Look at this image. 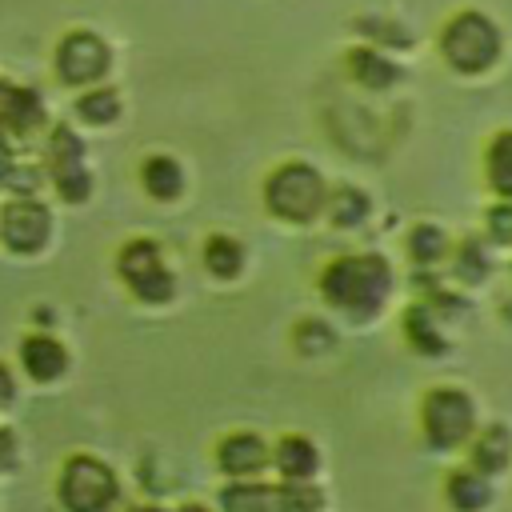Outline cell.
<instances>
[{
  "label": "cell",
  "instance_id": "obj_29",
  "mask_svg": "<svg viewBox=\"0 0 512 512\" xmlns=\"http://www.w3.org/2000/svg\"><path fill=\"white\" fill-rule=\"evenodd\" d=\"M12 400V376H8V368H0V404H8Z\"/></svg>",
  "mask_w": 512,
  "mask_h": 512
},
{
  "label": "cell",
  "instance_id": "obj_23",
  "mask_svg": "<svg viewBox=\"0 0 512 512\" xmlns=\"http://www.w3.org/2000/svg\"><path fill=\"white\" fill-rule=\"evenodd\" d=\"M0 120L12 132H32L40 124V100H36V92H28V88H4Z\"/></svg>",
  "mask_w": 512,
  "mask_h": 512
},
{
  "label": "cell",
  "instance_id": "obj_9",
  "mask_svg": "<svg viewBox=\"0 0 512 512\" xmlns=\"http://www.w3.org/2000/svg\"><path fill=\"white\" fill-rule=\"evenodd\" d=\"M48 232H52V216L36 200H12L0 216V236L12 252H40L48 244Z\"/></svg>",
  "mask_w": 512,
  "mask_h": 512
},
{
  "label": "cell",
  "instance_id": "obj_18",
  "mask_svg": "<svg viewBox=\"0 0 512 512\" xmlns=\"http://www.w3.org/2000/svg\"><path fill=\"white\" fill-rule=\"evenodd\" d=\"M324 216L336 224V228H364L368 216H372V196L356 184H340V188H328V204H324Z\"/></svg>",
  "mask_w": 512,
  "mask_h": 512
},
{
  "label": "cell",
  "instance_id": "obj_17",
  "mask_svg": "<svg viewBox=\"0 0 512 512\" xmlns=\"http://www.w3.org/2000/svg\"><path fill=\"white\" fill-rule=\"evenodd\" d=\"M20 360H24V372H28L32 380H40V384L56 380V376L68 368V352H64V344H56L52 336H28V340L20 344Z\"/></svg>",
  "mask_w": 512,
  "mask_h": 512
},
{
  "label": "cell",
  "instance_id": "obj_30",
  "mask_svg": "<svg viewBox=\"0 0 512 512\" xmlns=\"http://www.w3.org/2000/svg\"><path fill=\"white\" fill-rule=\"evenodd\" d=\"M8 168H12V160H8V144L0 140V180L8 176Z\"/></svg>",
  "mask_w": 512,
  "mask_h": 512
},
{
  "label": "cell",
  "instance_id": "obj_28",
  "mask_svg": "<svg viewBox=\"0 0 512 512\" xmlns=\"http://www.w3.org/2000/svg\"><path fill=\"white\" fill-rule=\"evenodd\" d=\"M488 236L504 248H512V200H500L488 208Z\"/></svg>",
  "mask_w": 512,
  "mask_h": 512
},
{
  "label": "cell",
  "instance_id": "obj_8",
  "mask_svg": "<svg viewBox=\"0 0 512 512\" xmlns=\"http://www.w3.org/2000/svg\"><path fill=\"white\" fill-rule=\"evenodd\" d=\"M48 160H52V180L64 200L80 204L92 192V176L84 168V140L72 128H56L48 140Z\"/></svg>",
  "mask_w": 512,
  "mask_h": 512
},
{
  "label": "cell",
  "instance_id": "obj_14",
  "mask_svg": "<svg viewBox=\"0 0 512 512\" xmlns=\"http://www.w3.org/2000/svg\"><path fill=\"white\" fill-rule=\"evenodd\" d=\"M444 496L456 512H484L492 504V476L476 472L472 464L456 468V472L444 476Z\"/></svg>",
  "mask_w": 512,
  "mask_h": 512
},
{
  "label": "cell",
  "instance_id": "obj_27",
  "mask_svg": "<svg viewBox=\"0 0 512 512\" xmlns=\"http://www.w3.org/2000/svg\"><path fill=\"white\" fill-rule=\"evenodd\" d=\"M292 344H296L304 356H316V352H332V344H336V332H332L324 320H316V316H304V320L296 324V332H292Z\"/></svg>",
  "mask_w": 512,
  "mask_h": 512
},
{
  "label": "cell",
  "instance_id": "obj_3",
  "mask_svg": "<svg viewBox=\"0 0 512 512\" xmlns=\"http://www.w3.org/2000/svg\"><path fill=\"white\" fill-rule=\"evenodd\" d=\"M328 204V180L308 160H284L264 176V208L284 224H312Z\"/></svg>",
  "mask_w": 512,
  "mask_h": 512
},
{
  "label": "cell",
  "instance_id": "obj_1",
  "mask_svg": "<svg viewBox=\"0 0 512 512\" xmlns=\"http://www.w3.org/2000/svg\"><path fill=\"white\" fill-rule=\"evenodd\" d=\"M392 284L396 272L380 252H348L328 260L320 272V296L328 300V308L356 324H368L388 304Z\"/></svg>",
  "mask_w": 512,
  "mask_h": 512
},
{
  "label": "cell",
  "instance_id": "obj_32",
  "mask_svg": "<svg viewBox=\"0 0 512 512\" xmlns=\"http://www.w3.org/2000/svg\"><path fill=\"white\" fill-rule=\"evenodd\" d=\"M132 512H164V508H132Z\"/></svg>",
  "mask_w": 512,
  "mask_h": 512
},
{
  "label": "cell",
  "instance_id": "obj_4",
  "mask_svg": "<svg viewBox=\"0 0 512 512\" xmlns=\"http://www.w3.org/2000/svg\"><path fill=\"white\" fill-rule=\"evenodd\" d=\"M420 432L432 452L464 448L476 432V400L464 388H432L420 404Z\"/></svg>",
  "mask_w": 512,
  "mask_h": 512
},
{
  "label": "cell",
  "instance_id": "obj_15",
  "mask_svg": "<svg viewBox=\"0 0 512 512\" xmlns=\"http://www.w3.org/2000/svg\"><path fill=\"white\" fill-rule=\"evenodd\" d=\"M404 336L416 352L424 356H444L448 352V336L440 328V316L432 312V304H412L404 308Z\"/></svg>",
  "mask_w": 512,
  "mask_h": 512
},
{
  "label": "cell",
  "instance_id": "obj_19",
  "mask_svg": "<svg viewBox=\"0 0 512 512\" xmlns=\"http://www.w3.org/2000/svg\"><path fill=\"white\" fill-rule=\"evenodd\" d=\"M140 184L152 200H176L184 192V168L176 156H148L140 164Z\"/></svg>",
  "mask_w": 512,
  "mask_h": 512
},
{
  "label": "cell",
  "instance_id": "obj_10",
  "mask_svg": "<svg viewBox=\"0 0 512 512\" xmlns=\"http://www.w3.org/2000/svg\"><path fill=\"white\" fill-rule=\"evenodd\" d=\"M216 464L232 480H252L272 464V448L256 432H232L216 444Z\"/></svg>",
  "mask_w": 512,
  "mask_h": 512
},
{
  "label": "cell",
  "instance_id": "obj_13",
  "mask_svg": "<svg viewBox=\"0 0 512 512\" xmlns=\"http://www.w3.org/2000/svg\"><path fill=\"white\" fill-rule=\"evenodd\" d=\"M512 460V432L504 424H488L480 432H472L468 440V464L484 476H500Z\"/></svg>",
  "mask_w": 512,
  "mask_h": 512
},
{
  "label": "cell",
  "instance_id": "obj_7",
  "mask_svg": "<svg viewBox=\"0 0 512 512\" xmlns=\"http://www.w3.org/2000/svg\"><path fill=\"white\" fill-rule=\"evenodd\" d=\"M108 64H112L108 44H104L96 32H88V28H76V32H68V36L56 44V76H60L64 84H72V88L96 84V80L108 72Z\"/></svg>",
  "mask_w": 512,
  "mask_h": 512
},
{
  "label": "cell",
  "instance_id": "obj_31",
  "mask_svg": "<svg viewBox=\"0 0 512 512\" xmlns=\"http://www.w3.org/2000/svg\"><path fill=\"white\" fill-rule=\"evenodd\" d=\"M176 512H208L204 504H184V508H176Z\"/></svg>",
  "mask_w": 512,
  "mask_h": 512
},
{
  "label": "cell",
  "instance_id": "obj_6",
  "mask_svg": "<svg viewBox=\"0 0 512 512\" xmlns=\"http://www.w3.org/2000/svg\"><path fill=\"white\" fill-rule=\"evenodd\" d=\"M120 496L116 472L96 456H72L60 472V504L68 512H108Z\"/></svg>",
  "mask_w": 512,
  "mask_h": 512
},
{
  "label": "cell",
  "instance_id": "obj_21",
  "mask_svg": "<svg viewBox=\"0 0 512 512\" xmlns=\"http://www.w3.org/2000/svg\"><path fill=\"white\" fill-rule=\"evenodd\" d=\"M220 512H276V488L264 480H232L220 488Z\"/></svg>",
  "mask_w": 512,
  "mask_h": 512
},
{
  "label": "cell",
  "instance_id": "obj_24",
  "mask_svg": "<svg viewBox=\"0 0 512 512\" xmlns=\"http://www.w3.org/2000/svg\"><path fill=\"white\" fill-rule=\"evenodd\" d=\"M276 512H324V492L312 480H280Z\"/></svg>",
  "mask_w": 512,
  "mask_h": 512
},
{
  "label": "cell",
  "instance_id": "obj_5",
  "mask_svg": "<svg viewBox=\"0 0 512 512\" xmlns=\"http://www.w3.org/2000/svg\"><path fill=\"white\" fill-rule=\"evenodd\" d=\"M116 272H120V280L132 288V296L144 300V304H164V300H172V292H176V276L168 272L160 244L148 240V236H136V240H128V244L120 248Z\"/></svg>",
  "mask_w": 512,
  "mask_h": 512
},
{
  "label": "cell",
  "instance_id": "obj_12",
  "mask_svg": "<svg viewBox=\"0 0 512 512\" xmlns=\"http://www.w3.org/2000/svg\"><path fill=\"white\" fill-rule=\"evenodd\" d=\"M272 468L280 472V480H312L320 472V448L308 436L288 432L272 448Z\"/></svg>",
  "mask_w": 512,
  "mask_h": 512
},
{
  "label": "cell",
  "instance_id": "obj_16",
  "mask_svg": "<svg viewBox=\"0 0 512 512\" xmlns=\"http://www.w3.org/2000/svg\"><path fill=\"white\" fill-rule=\"evenodd\" d=\"M200 256H204V268H208L212 280H236V276L244 272V264H248L244 244H240L236 236H228V232H212V236L204 240Z\"/></svg>",
  "mask_w": 512,
  "mask_h": 512
},
{
  "label": "cell",
  "instance_id": "obj_2",
  "mask_svg": "<svg viewBox=\"0 0 512 512\" xmlns=\"http://www.w3.org/2000/svg\"><path fill=\"white\" fill-rule=\"evenodd\" d=\"M436 48L444 56V64L460 76H480L488 72L500 52H504V36L496 28V20L488 12H476V8H460L452 12L444 24H440V36H436Z\"/></svg>",
  "mask_w": 512,
  "mask_h": 512
},
{
  "label": "cell",
  "instance_id": "obj_22",
  "mask_svg": "<svg viewBox=\"0 0 512 512\" xmlns=\"http://www.w3.org/2000/svg\"><path fill=\"white\" fill-rule=\"evenodd\" d=\"M484 180L500 200H512V128L496 132L484 148Z\"/></svg>",
  "mask_w": 512,
  "mask_h": 512
},
{
  "label": "cell",
  "instance_id": "obj_11",
  "mask_svg": "<svg viewBox=\"0 0 512 512\" xmlns=\"http://www.w3.org/2000/svg\"><path fill=\"white\" fill-rule=\"evenodd\" d=\"M348 72L360 88L368 92H388L396 80H400V64L376 48V44H360V48H348Z\"/></svg>",
  "mask_w": 512,
  "mask_h": 512
},
{
  "label": "cell",
  "instance_id": "obj_25",
  "mask_svg": "<svg viewBox=\"0 0 512 512\" xmlns=\"http://www.w3.org/2000/svg\"><path fill=\"white\" fill-rule=\"evenodd\" d=\"M452 268H456V276H460L464 284H480V280L492 272V256H488V248L472 236V240H464V244L452 252Z\"/></svg>",
  "mask_w": 512,
  "mask_h": 512
},
{
  "label": "cell",
  "instance_id": "obj_26",
  "mask_svg": "<svg viewBox=\"0 0 512 512\" xmlns=\"http://www.w3.org/2000/svg\"><path fill=\"white\" fill-rule=\"evenodd\" d=\"M76 112H80V120H88V124H112V120L120 116V96H116L112 88H92V92H84V96L76 100Z\"/></svg>",
  "mask_w": 512,
  "mask_h": 512
},
{
  "label": "cell",
  "instance_id": "obj_20",
  "mask_svg": "<svg viewBox=\"0 0 512 512\" xmlns=\"http://www.w3.org/2000/svg\"><path fill=\"white\" fill-rule=\"evenodd\" d=\"M408 256H412V264L424 272V268H436V264H444L448 256H452V240H448V232L440 228V224H432V220H424V224H412V232H408Z\"/></svg>",
  "mask_w": 512,
  "mask_h": 512
}]
</instances>
